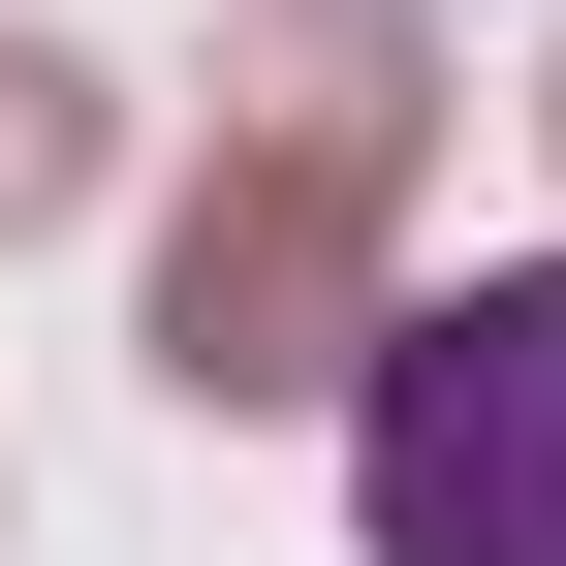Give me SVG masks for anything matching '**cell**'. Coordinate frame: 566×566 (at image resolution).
<instances>
[{
    "label": "cell",
    "instance_id": "1",
    "mask_svg": "<svg viewBox=\"0 0 566 566\" xmlns=\"http://www.w3.org/2000/svg\"><path fill=\"white\" fill-rule=\"evenodd\" d=\"M378 189H409V0H283L221 95V189L158 221V378L189 409L378 378Z\"/></svg>",
    "mask_w": 566,
    "mask_h": 566
},
{
    "label": "cell",
    "instance_id": "2",
    "mask_svg": "<svg viewBox=\"0 0 566 566\" xmlns=\"http://www.w3.org/2000/svg\"><path fill=\"white\" fill-rule=\"evenodd\" d=\"M346 504H378V566H566V252L378 315V378H346Z\"/></svg>",
    "mask_w": 566,
    "mask_h": 566
},
{
    "label": "cell",
    "instance_id": "3",
    "mask_svg": "<svg viewBox=\"0 0 566 566\" xmlns=\"http://www.w3.org/2000/svg\"><path fill=\"white\" fill-rule=\"evenodd\" d=\"M95 189V63H0V221H63Z\"/></svg>",
    "mask_w": 566,
    "mask_h": 566
},
{
    "label": "cell",
    "instance_id": "4",
    "mask_svg": "<svg viewBox=\"0 0 566 566\" xmlns=\"http://www.w3.org/2000/svg\"><path fill=\"white\" fill-rule=\"evenodd\" d=\"M535 126H566V95H535Z\"/></svg>",
    "mask_w": 566,
    "mask_h": 566
}]
</instances>
